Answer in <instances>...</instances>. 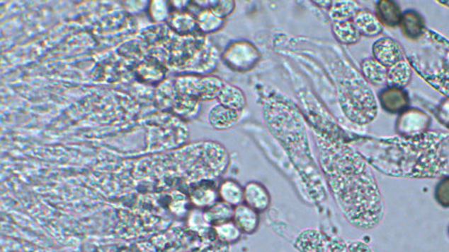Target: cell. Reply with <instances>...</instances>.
I'll use <instances>...</instances> for the list:
<instances>
[{"label": "cell", "mask_w": 449, "mask_h": 252, "mask_svg": "<svg viewBox=\"0 0 449 252\" xmlns=\"http://www.w3.org/2000/svg\"><path fill=\"white\" fill-rule=\"evenodd\" d=\"M337 82L341 112L356 125L371 124L377 116L375 95L365 79L354 68H348Z\"/></svg>", "instance_id": "2"}, {"label": "cell", "mask_w": 449, "mask_h": 252, "mask_svg": "<svg viewBox=\"0 0 449 252\" xmlns=\"http://www.w3.org/2000/svg\"><path fill=\"white\" fill-rule=\"evenodd\" d=\"M380 106L389 114L404 112L410 104V95L400 88L387 87L379 92Z\"/></svg>", "instance_id": "8"}, {"label": "cell", "mask_w": 449, "mask_h": 252, "mask_svg": "<svg viewBox=\"0 0 449 252\" xmlns=\"http://www.w3.org/2000/svg\"><path fill=\"white\" fill-rule=\"evenodd\" d=\"M197 17L198 30L205 35L217 33L224 28L226 19L218 16L215 11L209 8L200 9L195 15Z\"/></svg>", "instance_id": "23"}, {"label": "cell", "mask_w": 449, "mask_h": 252, "mask_svg": "<svg viewBox=\"0 0 449 252\" xmlns=\"http://www.w3.org/2000/svg\"><path fill=\"white\" fill-rule=\"evenodd\" d=\"M234 223L239 227L243 234H253L260 227V213L246 204L234 208Z\"/></svg>", "instance_id": "14"}, {"label": "cell", "mask_w": 449, "mask_h": 252, "mask_svg": "<svg viewBox=\"0 0 449 252\" xmlns=\"http://www.w3.org/2000/svg\"><path fill=\"white\" fill-rule=\"evenodd\" d=\"M437 117L441 120V124H444L449 128V97L444 101H441L439 104Z\"/></svg>", "instance_id": "35"}, {"label": "cell", "mask_w": 449, "mask_h": 252, "mask_svg": "<svg viewBox=\"0 0 449 252\" xmlns=\"http://www.w3.org/2000/svg\"><path fill=\"white\" fill-rule=\"evenodd\" d=\"M200 252H229V246L214 239L207 241L206 247H203Z\"/></svg>", "instance_id": "33"}, {"label": "cell", "mask_w": 449, "mask_h": 252, "mask_svg": "<svg viewBox=\"0 0 449 252\" xmlns=\"http://www.w3.org/2000/svg\"><path fill=\"white\" fill-rule=\"evenodd\" d=\"M244 203L258 213L266 212L271 205V196L262 183L251 181L244 186Z\"/></svg>", "instance_id": "9"}, {"label": "cell", "mask_w": 449, "mask_h": 252, "mask_svg": "<svg viewBox=\"0 0 449 252\" xmlns=\"http://www.w3.org/2000/svg\"><path fill=\"white\" fill-rule=\"evenodd\" d=\"M372 54L374 59L385 68L394 66L395 63L406 59L404 49L398 42L391 37H381L374 42Z\"/></svg>", "instance_id": "6"}, {"label": "cell", "mask_w": 449, "mask_h": 252, "mask_svg": "<svg viewBox=\"0 0 449 252\" xmlns=\"http://www.w3.org/2000/svg\"><path fill=\"white\" fill-rule=\"evenodd\" d=\"M324 252H347V246L341 239L333 238L328 240Z\"/></svg>", "instance_id": "34"}, {"label": "cell", "mask_w": 449, "mask_h": 252, "mask_svg": "<svg viewBox=\"0 0 449 252\" xmlns=\"http://www.w3.org/2000/svg\"><path fill=\"white\" fill-rule=\"evenodd\" d=\"M205 217H206L209 224L215 228L217 225L233 221L234 208L224 203V202H217L209 209L205 210Z\"/></svg>", "instance_id": "26"}, {"label": "cell", "mask_w": 449, "mask_h": 252, "mask_svg": "<svg viewBox=\"0 0 449 252\" xmlns=\"http://www.w3.org/2000/svg\"><path fill=\"white\" fill-rule=\"evenodd\" d=\"M431 119L420 109L408 108L395 121V133L404 138H417L427 133Z\"/></svg>", "instance_id": "5"}, {"label": "cell", "mask_w": 449, "mask_h": 252, "mask_svg": "<svg viewBox=\"0 0 449 252\" xmlns=\"http://www.w3.org/2000/svg\"><path fill=\"white\" fill-rule=\"evenodd\" d=\"M189 200L195 209L203 211L209 209L210 206L220 201L218 185L215 184L212 181H201L197 183L189 191Z\"/></svg>", "instance_id": "7"}, {"label": "cell", "mask_w": 449, "mask_h": 252, "mask_svg": "<svg viewBox=\"0 0 449 252\" xmlns=\"http://www.w3.org/2000/svg\"><path fill=\"white\" fill-rule=\"evenodd\" d=\"M448 234H449V229H448Z\"/></svg>", "instance_id": "39"}, {"label": "cell", "mask_w": 449, "mask_h": 252, "mask_svg": "<svg viewBox=\"0 0 449 252\" xmlns=\"http://www.w3.org/2000/svg\"><path fill=\"white\" fill-rule=\"evenodd\" d=\"M362 8L356 1H331L328 15L335 22H347L353 20L355 15Z\"/></svg>", "instance_id": "25"}, {"label": "cell", "mask_w": 449, "mask_h": 252, "mask_svg": "<svg viewBox=\"0 0 449 252\" xmlns=\"http://www.w3.org/2000/svg\"><path fill=\"white\" fill-rule=\"evenodd\" d=\"M435 198L444 208H449V177L441 179L435 190Z\"/></svg>", "instance_id": "32"}, {"label": "cell", "mask_w": 449, "mask_h": 252, "mask_svg": "<svg viewBox=\"0 0 449 252\" xmlns=\"http://www.w3.org/2000/svg\"><path fill=\"white\" fill-rule=\"evenodd\" d=\"M166 74H168V70L164 64L157 59H147L140 63L136 68V76L143 83L159 85L166 80Z\"/></svg>", "instance_id": "11"}, {"label": "cell", "mask_w": 449, "mask_h": 252, "mask_svg": "<svg viewBox=\"0 0 449 252\" xmlns=\"http://www.w3.org/2000/svg\"><path fill=\"white\" fill-rule=\"evenodd\" d=\"M347 252H373V250L365 242L356 240L347 246Z\"/></svg>", "instance_id": "36"}, {"label": "cell", "mask_w": 449, "mask_h": 252, "mask_svg": "<svg viewBox=\"0 0 449 252\" xmlns=\"http://www.w3.org/2000/svg\"><path fill=\"white\" fill-rule=\"evenodd\" d=\"M375 15L382 25L394 28L400 24L402 11L398 3L392 0H381L375 4Z\"/></svg>", "instance_id": "17"}, {"label": "cell", "mask_w": 449, "mask_h": 252, "mask_svg": "<svg viewBox=\"0 0 449 252\" xmlns=\"http://www.w3.org/2000/svg\"><path fill=\"white\" fill-rule=\"evenodd\" d=\"M171 13H172V7H171L170 1L155 0V1H149V3L147 14H149L152 22H168Z\"/></svg>", "instance_id": "29"}, {"label": "cell", "mask_w": 449, "mask_h": 252, "mask_svg": "<svg viewBox=\"0 0 449 252\" xmlns=\"http://www.w3.org/2000/svg\"><path fill=\"white\" fill-rule=\"evenodd\" d=\"M201 110H203L201 101L189 95H178L174 107L171 109V112H174L176 117L183 120H195V118L199 117Z\"/></svg>", "instance_id": "18"}, {"label": "cell", "mask_w": 449, "mask_h": 252, "mask_svg": "<svg viewBox=\"0 0 449 252\" xmlns=\"http://www.w3.org/2000/svg\"><path fill=\"white\" fill-rule=\"evenodd\" d=\"M239 117L241 112L222 106L220 103L212 107L208 112L209 124L216 131H228L233 128L239 122Z\"/></svg>", "instance_id": "13"}, {"label": "cell", "mask_w": 449, "mask_h": 252, "mask_svg": "<svg viewBox=\"0 0 449 252\" xmlns=\"http://www.w3.org/2000/svg\"><path fill=\"white\" fill-rule=\"evenodd\" d=\"M334 36L339 43L344 45H354L360 42L362 36L358 33L352 20L347 22H335L331 24Z\"/></svg>", "instance_id": "27"}, {"label": "cell", "mask_w": 449, "mask_h": 252, "mask_svg": "<svg viewBox=\"0 0 449 252\" xmlns=\"http://www.w3.org/2000/svg\"><path fill=\"white\" fill-rule=\"evenodd\" d=\"M319 162L330 190L355 228H375L383 217V203L375 177L362 155L329 133H316Z\"/></svg>", "instance_id": "1"}, {"label": "cell", "mask_w": 449, "mask_h": 252, "mask_svg": "<svg viewBox=\"0 0 449 252\" xmlns=\"http://www.w3.org/2000/svg\"><path fill=\"white\" fill-rule=\"evenodd\" d=\"M360 72L368 83L373 85H385L387 84V68L374 57H366L360 62Z\"/></svg>", "instance_id": "21"}, {"label": "cell", "mask_w": 449, "mask_h": 252, "mask_svg": "<svg viewBox=\"0 0 449 252\" xmlns=\"http://www.w3.org/2000/svg\"><path fill=\"white\" fill-rule=\"evenodd\" d=\"M191 205L190 203L189 198L183 196L182 193H176V196H174L170 203V211L174 213L176 217H183V215H189L190 208Z\"/></svg>", "instance_id": "30"}, {"label": "cell", "mask_w": 449, "mask_h": 252, "mask_svg": "<svg viewBox=\"0 0 449 252\" xmlns=\"http://www.w3.org/2000/svg\"><path fill=\"white\" fill-rule=\"evenodd\" d=\"M412 78V68L407 59L399 61L394 66L387 68V85L391 88H404L410 83Z\"/></svg>", "instance_id": "20"}, {"label": "cell", "mask_w": 449, "mask_h": 252, "mask_svg": "<svg viewBox=\"0 0 449 252\" xmlns=\"http://www.w3.org/2000/svg\"><path fill=\"white\" fill-rule=\"evenodd\" d=\"M207 8L226 19L235 11L236 4L235 1H207Z\"/></svg>", "instance_id": "31"}, {"label": "cell", "mask_w": 449, "mask_h": 252, "mask_svg": "<svg viewBox=\"0 0 449 252\" xmlns=\"http://www.w3.org/2000/svg\"><path fill=\"white\" fill-rule=\"evenodd\" d=\"M125 6H126V8H127L130 13L137 14L138 11H142V9H147L149 3H142V1H135V3H133V1H132V3L125 4Z\"/></svg>", "instance_id": "37"}, {"label": "cell", "mask_w": 449, "mask_h": 252, "mask_svg": "<svg viewBox=\"0 0 449 252\" xmlns=\"http://www.w3.org/2000/svg\"><path fill=\"white\" fill-rule=\"evenodd\" d=\"M179 92L176 90V83L172 80H164L162 83L157 85L155 89V102L162 110H171L178 98Z\"/></svg>", "instance_id": "24"}, {"label": "cell", "mask_w": 449, "mask_h": 252, "mask_svg": "<svg viewBox=\"0 0 449 252\" xmlns=\"http://www.w3.org/2000/svg\"><path fill=\"white\" fill-rule=\"evenodd\" d=\"M399 28L402 34L411 41H418L427 33L425 19L414 9H408L402 13Z\"/></svg>", "instance_id": "10"}, {"label": "cell", "mask_w": 449, "mask_h": 252, "mask_svg": "<svg viewBox=\"0 0 449 252\" xmlns=\"http://www.w3.org/2000/svg\"><path fill=\"white\" fill-rule=\"evenodd\" d=\"M166 23L180 36L191 35L198 30L197 17L189 11H172Z\"/></svg>", "instance_id": "16"}, {"label": "cell", "mask_w": 449, "mask_h": 252, "mask_svg": "<svg viewBox=\"0 0 449 252\" xmlns=\"http://www.w3.org/2000/svg\"><path fill=\"white\" fill-rule=\"evenodd\" d=\"M172 11H187L190 1H170Z\"/></svg>", "instance_id": "38"}, {"label": "cell", "mask_w": 449, "mask_h": 252, "mask_svg": "<svg viewBox=\"0 0 449 252\" xmlns=\"http://www.w3.org/2000/svg\"><path fill=\"white\" fill-rule=\"evenodd\" d=\"M352 22L360 35L364 37H377L383 33V25L380 23L376 15L368 9L360 8Z\"/></svg>", "instance_id": "12"}, {"label": "cell", "mask_w": 449, "mask_h": 252, "mask_svg": "<svg viewBox=\"0 0 449 252\" xmlns=\"http://www.w3.org/2000/svg\"><path fill=\"white\" fill-rule=\"evenodd\" d=\"M327 242L325 234L319 230L306 229L295 239V247L300 252H324Z\"/></svg>", "instance_id": "15"}, {"label": "cell", "mask_w": 449, "mask_h": 252, "mask_svg": "<svg viewBox=\"0 0 449 252\" xmlns=\"http://www.w3.org/2000/svg\"><path fill=\"white\" fill-rule=\"evenodd\" d=\"M218 103L222 106L233 109L235 112H241L246 108V95L239 87L230 83H224L222 92L218 97Z\"/></svg>", "instance_id": "19"}, {"label": "cell", "mask_w": 449, "mask_h": 252, "mask_svg": "<svg viewBox=\"0 0 449 252\" xmlns=\"http://www.w3.org/2000/svg\"><path fill=\"white\" fill-rule=\"evenodd\" d=\"M218 193L220 201L233 208L244 203V187L235 179H224L218 185Z\"/></svg>", "instance_id": "22"}, {"label": "cell", "mask_w": 449, "mask_h": 252, "mask_svg": "<svg viewBox=\"0 0 449 252\" xmlns=\"http://www.w3.org/2000/svg\"><path fill=\"white\" fill-rule=\"evenodd\" d=\"M224 66L237 73H247L258 64L262 55L254 44L247 40H236L224 47L220 55Z\"/></svg>", "instance_id": "4"}, {"label": "cell", "mask_w": 449, "mask_h": 252, "mask_svg": "<svg viewBox=\"0 0 449 252\" xmlns=\"http://www.w3.org/2000/svg\"><path fill=\"white\" fill-rule=\"evenodd\" d=\"M214 230L217 240H220V241L224 242L228 246L239 242L241 240V234H243L239 227L234 223V221L217 225V227H215Z\"/></svg>", "instance_id": "28"}, {"label": "cell", "mask_w": 449, "mask_h": 252, "mask_svg": "<svg viewBox=\"0 0 449 252\" xmlns=\"http://www.w3.org/2000/svg\"><path fill=\"white\" fill-rule=\"evenodd\" d=\"M174 83L179 95H189L203 102L218 99L224 82L212 74L186 73L176 76Z\"/></svg>", "instance_id": "3"}]
</instances>
